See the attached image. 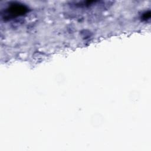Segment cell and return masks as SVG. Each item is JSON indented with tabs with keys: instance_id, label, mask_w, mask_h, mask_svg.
Returning <instances> with one entry per match:
<instances>
[{
	"instance_id": "1",
	"label": "cell",
	"mask_w": 151,
	"mask_h": 151,
	"mask_svg": "<svg viewBox=\"0 0 151 151\" xmlns=\"http://www.w3.org/2000/svg\"><path fill=\"white\" fill-rule=\"evenodd\" d=\"M9 5L5 11V18H11L23 15L28 11L27 7L21 3L12 2Z\"/></svg>"
},
{
	"instance_id": "2",
	"label": "cell",
	"mask_w": 151,
	"mask_h": 151,
	"mask_svg": "<svg viewBox=\"0 0 151 151\" xmlns=\"http://www.w3.org/2000/svg\"><path fill=\"white\" fill-rule=\"evenodd\" d=\"M150 12H146L145 14H143V18L144 19H149V18H150Z\"/></svg>"
}]
</instances>
